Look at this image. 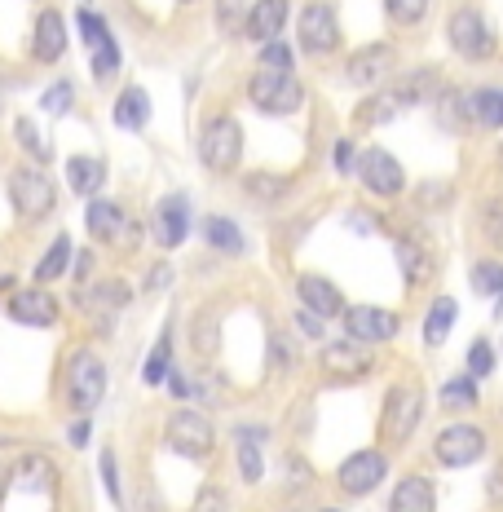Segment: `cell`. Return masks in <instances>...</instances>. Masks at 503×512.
Segmentation results:
<instances>
[{
    "instance_id": "5b68a950",
    "label": "cell",
    "mask_w": 503,
    "mask_h": 512,
    "mask_svg": "<svg viewBox=\"0 0 503 512\" xmlns=\"http://www.w3.org/2000/svg\"><path fill=\"white\" fill-rule=\"evenodd\" d=\"M9 199H14V208L23 212L27 221H40L53 212V199H58V190H53V181L40 173V168H14V177H9Z\"/></svg>"
},
{
    "instance_id": "ffe728a7",
    "label": "cell",
    "mask_w": 503,
    "mask_h": 512,
    "mask_svg": "<svg viewBox=\"0 0 503 512\" xmlns=\"http://www.w3.org/2000/svg\"><path fill=\"white\" fill-rule=\"evenodd\" d=\"M433 508H437V490L428 477H402L389 499V512H433Z\"/></svg>"
},
{
    "instance_id": "d4e9b609",
    "label": "cell",
    "mask_w": 503,
    "mask_h": 512,
    "mask_svg": "<svg viewBox=\"0 0 503 512\" xmlns=\"http://www.w3.org/2000/svg\"><path fill=\"white\" fill-rule=\"evenodd\" d=\"M402 106H411L402 89H384L380 98H371V102H362V106H358V124H384V120H393V115H398Z\"/></svg>"
},
{
    "instance_id": "d6986e66",
    "label": "cell",
    "mask_w": 503,
    "mask_h": 512,
    "mask_svg": "<svg viewBox=\"0 0 503 512\" xmlns=\"http://www.w3.org/2000/svg\"><path fill=\"white\" fill-rule=\"evenodd\" d=\"M67 53V23H62L58 9H45L36 18V58L40 62H58Z\"/></svg>"
},
{
    "instance_id": "7a4b0ae2",
    "label": "cell",
    "mask_w": 503,
    "mask_h": 512,
    "mask_svg": "<svg viewBox=\"0 0 503 512\" xmlns=\"http://www.w3.org/2000/svg\"><path fill=\"white\" fill-rule=\"evenodd\" d=\"M199 159L203 168H212V173H234L243 159V128L234 120H212L208 128L199 133Z\"/></svg>"
},
{
    "instance_id": "ba28073f",
    "label": "cell",
    "mask_w": 503,
    "mask_h": 512,
    "mask_svg": "<svg viewBox=\"0 0 503 512\" xmlns=\"http://www.w3.org/2000/svg\"><path fill=\"white\" fill-rule=\"evenodd\" d=\"M433 455L446 468H468V464H477L481 455H486V433H481L477 424H451V429L437 433Z\"/></svg>"
},
{
    "instance_id": "8992f818",
    "label": "cell",
    "mask_w": 503,
    "mask_h": 512,
    "mask_svg": "<svg viewBox=\"0 0 503 512\" xmlns=\"http://www.w3.org/2000/svg\"><path fill=\"white\" fill-rule=\"evenodd\" d=\"M164 437L168 446H173L177 455H186V460H199V455L212 451V442H217V433H212V420L199 411H173L164 424Z\"/></svg>"
},
{
    "instance_id": "ee69618b",
    "label": "cell",
    "mask_w": 503,
    "mask_h": 512,
    "mask_svg": "<svg viewBox=\"0 0 503 512\" xmlns=\"http://www.w3.org/2000/svg\"><path fill=\"white\" fill-rule=\"evenodd\" d=\"M296 327H301V332H305L309 340H318V336H323V318H318L314 309H301V314H296Z\"/></svg>"
},
{
    "instance_id": "f546056e",
    "label": "cell",
    "mask_w": 503,
    "mask_h": 512,
    "mask_svg": "<svg viewBox=\"0 0 503 512\" xmlns=\"http://www.w3.org/2000/svg\"><path fill=\"white\" fill-rule=\"evenodd\" d=\"M468 115H473L477 124H486V128H499L503 124V93L499 89H481L468 98Z\"/></svg>"
},
{
    "instance_id": "74e56055",
    "label": "cell",
    "mask_w": 503,
    "mask_h": 512,
    "mask_svg": "<svg viewBox=\"0 0 503 512\" xmlns=\"http://www.w3.org/2000/svg\"><path fill=\"white\" fill-rule=\"evenodd\" d=\"M468 371H473V376H490V371H495V349H490V340H477V345L468 349Z\"/></svg>"
},
{
    "instance_id": "4dcf8cb0",
    "label": "cell",
    "mask_w": 503,
    "mask_h": 512,
    "mask_svg": "<svg viewBox=\"0 0 503 512\" xmlns=\"http://www.w3.org/2000/svg\"><path fill=\"white\" fill-rule=\"evenodd\" d=\"M67 265H71V239H67V234H58V239H53V243H49L45 261H40V265H36V279H40V283L58 279V274H62V270H67Z\"/></svg>"
},
{
    "instance_id": "603a6c76",
    "label": "cell",
    "mask_w": 503,
    "mask_h": 512,
    "mask_svg": "<svg viewBox=\"0 0 503 512\" xmlns=\"http://www.w3.org/2000/svg\"><path fill=\"white\" fill-rule=\"evenodd\" d=\"M146 120H151V98H146V89H124L120 93V102H115V124L120 128H146Z\"/></svg>"
},
{
    "instance_id": "83f0119b",
    "label": "cell",
    "mask_w": 503,
    "mask_h": 512,
    "mask_svg": "<svg viewBox=\"0 0 503 512\" xmlns=\"http://www.w3.org/2000/svg\"><path fill=\"white\" fill-rule=\"evenodd\" d=\"M102 177H106V168H102V159H67V181H71V190L76 195H93V190L102 186Z\"/></svg>"
},
{
    "instance_id": "b9f144b4",
    "label": "cell",
    "mask_w": 503,
    "mask_h": 512,
    "mask_svg": "<svg viewBox=\"0 0 503 512\" xmlns=\"http://www.w3.org/2000/svg\"><path fill=\"white\" fill-rule=\"evenodd\" d=\"M261 67H292V53H287V45H265L261 49Z\"/></svg>"
},
{
    "instance_id": "9c48e42d",
    "label": "cell",
    "mask_w": 503,
    "mask_h": 512,
    "mask_svg": "<svg viewBox=\"0 0 503 512\" xmlns=\"http://www.w3.org/2000/svg\"><path fill=\"white\" fill-rule=\"evenodd\" d=\"M345 327H349L353 340H362V345H384V340L398 336V314H393V309H380V305H349Z\"/></svg>"
},
{
    "instance_id": "484cf974",
    "label": "cell",
    "mask_w": 503,
    "mask_h": 512,
    "mask_svg": "<svg viewBox=\"0 0 503 512\" xmlns=\"http://www.w3.org/2000/svg\"><path fill=\"white\" fill-rule=\"evenodd\" d=\"M455 314H459V305L451 301V296H437L433 309H428V318H424V340H428V345H442V340L451 336Z\"/></svg>"
},
{
    "instance_id": "ab89813d",
    "label": "cell",
    "mask_w": 503,
    "mask_h": 512,
    "mask_svg": "<svg viewBox=\"0 0 503 512\" xmlns=\"http://www.w3.org/2000/svg\"><path fill=\"white\" fill-rule=\"evenodd\" d=\"M248 186H252V195H256V199H270V195H283L287 181H283V177H265V173H256Z\"/></svg>"
},
{
    "instance_id": "8d00e7d4",
    "label": "cell",
    "mask_w": 503,
    "mask_h": 512,
    "mask_svg": "<svg viewBox=\"0 0 503 512\" xmlns=\"http://www.w3.org/2000/svg\"><path fill=\"white\" fill-rule=\"evenodd\" d=\"M71 102H76V89H71L67 80H58V84H53V89L45 93V98H40V106H45L49 115H62V111H71Z\"/></svg>"
},
{
    "instance_id": "4fadbf2b",
    "label": "cell",
    "mask_w": 503,
    "mask_h": 512,
    "mask_svg": "<svg viewBox=\"0 0 503 512\" xmlns=\"http://www.w3.org/2000/svg\"><path fill=\"white\" fill-rule=\"evenodd\" d=\"M80 31H84V40L93 45V76H98V80L115 76V71H120V49H115V40H111V27H106L98 14H89V9H84V14H80Z\"/></svg>"
},
{
    "instance_id": "7c38bea8",
    "label": "cell",
    "mask_w": 503,
    "mask_h": 512,
    "mask_svg": "<svg viewBox=\"0 0 503 512\" xmlns=\"http://www.w3.org/2000/svg\"><path fill=\"white\" fill-rule=\"evenodd\" d=\"M345 76L349 84H358V89H371V84H384L393 76V49L389 45H367L358 49L353 58L345 62Z\"/></svg>"
},
{
    "instance_id": "44dd1931",
    "label": "cell",
    "mask_w": 503,
    "mask_h": 512,
    "mask_svg": "<svg viewBox=\"0 0 503 512\" xmlns=\"http://www.w3.org/2000/svg\"><path fill=\"white\" fill-rule=\"evenodd\" d=\"M287 23V0H256L248 18V36L256 40H278V31Z\"/></svg>"
},
{
    "instance_id": "1f68e13d",
    "label": "cell",
    "mask_w": 503,
    "mask_h": 512,
    "mask_svg": "<svg viewBox=\"0 0 503 512\" xmlns=\"http://www.w3.org/2000/svg\"><path fill=\"white\" fill-rule=\"evenodd\" d=\"M248 18H252L248 0H217V23H221L226 36H234L239 27H248Z\"/></svg>"
},
{
    "instance_id": "f6af8a7d",
    "label": "cell",
    "mask_w": 503,
    "mask_h": 512,
    "mask_svg": "<svg viewBox=\"0 0 503 512\" xmlns=\"http://www.w3.org/2000/svg\"><path fill=\"white\" fill-rule=\"evenodd\" d=\"M336 168H340V173H353V168H358V155H353V142H336Z\"/></svg>"
},
{
    "instance_id": "60d3db41",
    "label": "cell",
    "mask_w": 503,
    "mask_h": 512,
    "mask_svg": "<svg viewBox=\"0 0 503 512\" xmlns=\"http://www.w3.org/2000/svg\"><path fill=\"white\" fill-rule=\"evenodd\" d=\"M195 512H226V495H221L217 486L199 490V499H195Z\"/></svg>"
},
{
    "instance_id": "c3c4849f",
    "label": "cell",
    "mask_w": 503,
    "mask_h": 512,
    "mask_svg": "<svg viewBox=\"0 0 503 512\" xmlns=\"http://www.w3.org/2000/svg\"><path fill=\"white\" fill-rule=\"evenodd\" d=\"M71 446H89V424H76V429H71Z\"/></svg>"
},
{
    "instance_id": "681fc988",
    "label": "cell",
    "mask_w": 503,
    "mask_h": 512,
    "mask_svg": "<svg viewBox=\"0 0 503 512\" xmlns=\"http://www.w3.org/2000/svg\"><path fill=\"white\" fill-rule=\"evenodd\" d=\"M9 477H14V468H5V464H0V499H5V486H9Z\"/></svg>"
},
{
    "instance_id": "e575fe53",
    "label": "cell",
    "mask_w": 503,
    "mask_h": 512,
    "mask_svg": "<svg viewBox=\"0 0 503 512\" xmlns=\"http://www.w3.org/2000/svg\"><path fill=\"white\" fill-rule=\"evenodd\" d=\"M384 9H389V18L398 27H411L428 14V0H384Z\"/></svg>"
},
{
    "instance_id": "5bb4252c",
    "label": "cell",
    "mask_w": 503,
    "mask_h": 512,
    "mask_svg": "<svg viewBox=\"0 0 503 512\" xmlns=\"http://www.w3.org/2000/svg\"><path fill=\"white\" fill-rule=\"evenodd\" d=\"M9 318L27 327H53L58 323V301H53V292H45V287H23L9 301Z\"/></svg>"
},
{
    "instance_id": "836d02e7",
    "label": "cell",
    "mask_w": 503,
    "mask_h": 512,
    "mask_svg": "<svg viewBox=\"0 0 503 512\" xmlns=\"http://www.w3.org/2000/svg\"><path fill=\"white\" fill-rule=\"evenodd\" d=\"M473 287L481 296H503V265H495V261L473 265Z\"/></svg>"
},
{
    "instance_id": "d590c367",
    "label": "cell",
    "mask_w": 503,
    "mask_h": 512,
    "mask_svg": "<svg viewBox=\"0 0 503 512\" xmlns=\"http://www.w3.org/2000/svg\"><path fill=\"white\" fill-rule=\"evenodd\" d=\"M168 358H173V336H159V345H155V354L151 362H146V384H159L164 380V371H168Z\"/></svg>"
},
{
    "instance_id": "9a60e30c",
    "label": "cell",
    "mask_w": 503,
    "mask_h": 512,
    "mask_svg": "<svg viewBox=\"0 0 503 512\" xmlns=\"http://www.w3.org/2000/svg\"><path fill=\"white\" fill-rule=\"evenodd\" d=\"M301 45L309 53H331L340 45V27H336L331 5H309L301 14Z\"/></svg>"
},
{
    "instance_id": "6da1fadb",
    "label": "cell",
    "mask_w": 503,
    "mask_h": 512,
    "mask_svg": "<svg viewBox=\"0 0 503 512\" xmlns=\"http://www.w3.org/2000/svg\"><path fill=\"white\" fill-rule=\"evenodd\" d=\"M248 98H252V106H261L265 115H292L296 106L305 102V89L292 67H261L248 80Z\"/></svg>"
},
{
    "instance_id": "d6a6232c",
    "label": "cell",
    "mask_w": 503,
    "mask_h": 512,
    "mask_svg": "<svg viewBox=\"0 0 503 512\" xmlns=\"http://www.w3.org/2000/svg\"><path fill=\"white\" fill-rule=\"evenodd\" d=\"M442 402H446V407H455V411L473 407V402H477V384L468 380V376H459V380H446V384H442Z\"/></svg>"
},
{
    "instance_id": "3957f363",
    "label": "cell",
    "mask_w": 503,
    "mask_h": 512,
    "mask_svg": "<svg viewBox=\"0 0 503 512\" xmlns=\"http://www.w3.org/2000/svg\"><path fill=\"white\" fill-rule=\"evenodd\" d=\"M67 393H71V407L76 411H93L106 393V367L93 349H76L67 367Z\"/></svg>"
},
{
    "instance_id": "30bf717a",
    "label": "cell",
    "mask_w": 503,
    "mask_h": 512,
    "mask_svg": "<svg viewBox=\"0 0 503 512\" xmlns=\"http://www.w3.org/2000/svg\"><path fill=\"white\" fill-rule=\"evenodd\" d=\"M358 177H362V186L371 190V195H398V190L406 186V173H402V164L393 159L389 151H362V159H358Z\"/></svg>"
},
{
    "instance_id": "7402d4cb",
    "label": "cell",
    "mask_w": 503,
    "mask_h": 512,
    "mask_svg": "<svg viewBox=\"0 0 503 512\" xmlns=\"http://www.w3.org/2000/svg\"><path fill=\"white\" fill-rule=\"evenodd\" d=\"M14 486L27 495H45V490H53V464L45 455H23L14 468Z\"/></svg>"
},
{
    "instance_id": "4316f807",
    "label": "cell",
    "mask_w": 503,
    "mask_h": 512,
    "mask_svg": "<svg viewBox=\"0 0 503 512\" xmlns=\"http://www.w3.org/2000/svg\"><path fill=\"white\" fill-rule=\"evenodd\" d=\"M398 265H402V274H406V283H424L428 274H433V261H428V252H424V243H415V239H398Z\"/></svg>"
},
{
    "instance_id": "ac0fdd59",
    "label": "cell",
    "mask_w": 503,
    "mask_h": 512,
    "mask_svg": "<svg viewBox=\"0 0 503 512\" xmlns=\"http://www.w3.org/2000/svg\"><path fill=\"white\" fill-rule=\"evenodd\" d=\"M301 301L305 309H314L318 318H336V314H345V296L336 292V283H327V279H318V274H305L301 283Z\"/></svg>"
},
{
    "instance_id": "cb8c5ba5",
    "label": "cell",
    "mask_w": 503,
    "mask_h": 512,
    "mask_svg": "<svg viewBox=\"0 0 503 512\" xmlns=\"http://www.w3.org/2000/svg\"><path fill=\"white\" fill-rule=\"evenodd\" d=\"M84 221H89V234H93V239H115V234H120L124 230V208L120 204H111V199H93V204H89V217H84Z\"/></svg>"
},
{
    "instance_id": "f1b7e54d",
    "label": "cell",
    "mask_w": 503,
    "mask_h": 512,
    "mask_svg": "<svg viewBox=\"0 0 503 512\" xmlns=\"http://www.w3.org/2000/svg\"><path fill=\"white\" fill-rule=\"evenodd\" d=\"M203 239H208L217 252H243V248H248V243H243V234H239V226H230L226 217H203Z\"/></svg>"
},
{
    "instance_id": "e0dca14e",
    "label": "cell",
    "mask_w": 503,
    "mask_h": 512,
    "mask_svg": "<svg viewBox=\"0 0 503 512\" xmlns=\"http://www.w3.org/2000/svg\"><path fill=\"white\" fill-rule=\"evenodd\" d=\"M323 367L331 376H345V380H358L371 371V354L362 349V340H336V345L323 349Z\"/></svg>"
},
{
    "instance_id": "f35d334b",
    "label": "cell",
    "mask_w": 503,
    "mask_h": 512,
    "mask_svg": "<svg viewBox=\"0 0 503 512\" xmlns=\"http://www.w3.org/2000/svg\"><path fill=\"white\" fill-rule=\"evenodd\" d=\"M14 133H18V142H23V146H27V151L36 155V159H49V155H53L45 137H40L36 128H31V120H18V124H14Z\"/></svg>"
},
{
    "instance_id": "7bdbcfd3",
    "label": "cell",
    "mask_w": 503,
    "mask_h": 512,
    "mask_svg": "<svg viewBox=\"0 0 503 512\" xmlns=\"http://www.w3.org/2000/svg\"><path fill=\"white\" fill-rule=\"evenodd\" d=\"M102 477H106V490H111V499L120 504V477H115V451H102Z\"/></svg>"
},
{
    "instance_id": "bcb514c9",
    "label": "cell",
    "mask_w": 503,
    "mask_h": 512,
    "mask_svg": "<svg viewBox=\"0 0 503 512\" xmlns=\"http://www.w3.org/2000/svg\"><path fill=\"white\" fill-rule=\"evenodd\" d=\"M486 230H490V239L495 243H503V212H499V204L486 208Z\"/></svg>"
},
{
    "instance_id": "52a82bcc",
    "label": "cell",
    "mask_w": 503,
    "mask_h": 512,
    "mask_svg": "<svg viewBox=\"0 0 503 512\" xmlns=\"http://www.w3.org/2000/svg\"><path fill=\"white\" fill-rule=\"evenodd\" d=\"M446 36H451L459 58H468V62H486L495 53V31L486 27L481 9H459L451 23H446Z\"/></svg>"
},
{
    "instance_id": "2e32d148",
    "label": "cell",
    "mask_w": 503,
    "mask_h": 512,
    "mask_svg": "<svg viewBox=\"0 0 503 512\" xmlns=\"http://www.w3.org/2000/svg\"><path fill=\"white\" fill-rule=\"evenodd\" d=\"M186 230H190V208H186V199H181V195L164 199V204L155 208V221H151L155 243H159V248H177V243L186 239Z\"/></svg>"
},
{
    "instance_id": "8fae6325",
    "label": "cell",
    "mask_w": 503,
    "mask_h": 512,
    "mask_svg": "<svg viewBox=\"0 0 503 512\" xmlns=\"http://www.w3.org/2000/svg\"><path fill=\"white\" fill-rule=\"evenodd\" d=\"M384 473H389V460H384L380 451H358L340 464L336 477H340V490H345V495H371V490L384 482Z\"/></svg>"
},
{
    "instance_id": "7dc6e473",
    "label": "cell",
    "mask_w": 503,
    "mask_h": 512,
    "mask_svg": "<svg viewBox=\"0 0 503 512\" xmlns=\"http://www.w3.org/2000/svg\"><path fill=\"white\" fill-rule=\"evenodd\" d=\"M164 283H173V270H168V265H155L151 279H146V292H159Z\"/></svg>"
},
{
    "instance_id": "277c9868",
    "label": "cell",
    "mask_w": 503,
    "mask_h": 512,
    "mask_svg": "<svg viewBox=\"0 0 503 512\" xmlns=\"http://www.w3.org/2000/svg\"><path fill=\"white\" fill-rule=\"evenodd\" d=\"M420 415H424L420 384H393L389 398H384V415H380L384 437H389V442H406V437L415 433V424H420Z\"/></svg>"
}]
</instances>
